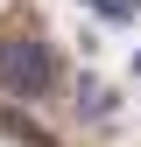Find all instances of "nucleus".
<instances>
[{
	"label": "nucleus",
	"instance_id": "nucleus-4",
	"mask_svg": "<svg viewBox=\"0 0 141 147\" xmlns=\"http://www.w3.org/2000/svg\"><path fill=\"white\" fill-rule=\"evenodd\" d=\"M134 70H141V56H134Z\"/></svg>",
	"mask_w": 141,
	"mask_h": 147
},
{
	"label": "nucleus",
	"instance_id": "nucleus-2",
	"mask_svg": "<svg viewBox=\"0 0 141 147\" xmlns=\"http://www.w3.org/2000/svg\"><path fill=\"white\" fill-rule=\"evenodd\" d=\"M78 105H85V119H106L113 112V91H106L99 77H78Z\"/></svg>",
	"mask_w": 141,
	"mask_h": 147
},
{
	"label": "nucleus",
	"instance_id": "nucleus-3",
	"mask_svg": "<svg viewBox=\"0 0 141 147\" xmlns=\"http://www.w3.org/2000/svg\"><path fill=\"white\" fill-rule=\"evenodd\" d=\"M85 7H92V14H113V21H134L141 0H85Z\"/></svg>",
	"mask_w": 141,
	"mask_h": 147
},
{
	"label": "nucleus",
	"instance_id": "nucleus-1",
	"mask_svg": "<svg viewBox=\"0 0 141 147\" xmlns=\"http://www.w3.org/2000/svg\"><path fill=\"white\" fill-rule=\"evenodd\" d=\"M49 77H57V63H49V49H42V35H35V28L0 35V98L28 105V98H42V91H49Z\"/></svg>",
	"mask_w": 141,
	"mask_h": 147
}]
</instances>
